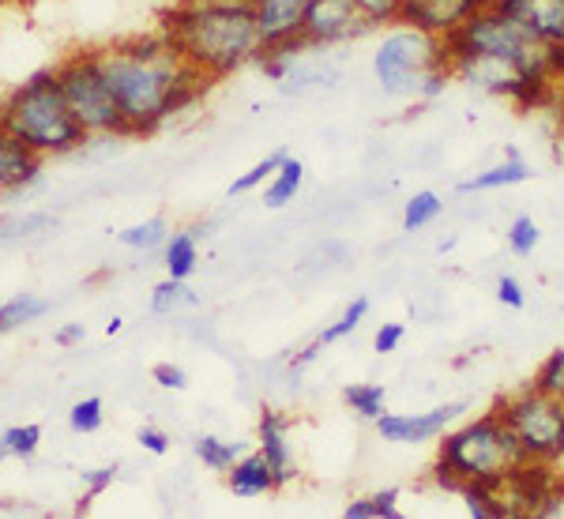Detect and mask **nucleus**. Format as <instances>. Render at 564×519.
Wrapping results in <instances>:
<instances>
[{
  "instance_id": "obj_27",
  "label": "nucleus",
  "mask_w": 564,
  "mask_h": 519,
  "mask_svg": "<svg viewBox=\"0 0 564 519\" xmlns=\"http://www.w3.org/2000/svg\"><path fill=\"white\" fill-rule=\"evenodd\" d=\"M369 309H372V302H369L366 294L354 298V302L339 313V321H332V324L324 327L321 335H316V343H321V346H335V343L350 339V335L361 327V321H366V316H369Z\"/></svg>"
},
{
  "instance_id": "obj_14",
  "label": "nucleus",
  "mask_w": 564,
  "mask_h": 519,
  "mask_svg": "<svg viewBox=\"0 0 564 519\" xmlns=\"http://www.w3.org/2000/svg\"><path fill=\"white\" fill-rule=\"evenodd\" d=\"M505 12L531 39L545 45H564V0H512V4H505Z\"/></svg>"
},
{
  "instance_id": "obj_40",
  "label": "nucleus",
  "mask_w": 564,
  "mask_h": 519,
  "mask_svg": "<svg viewBox=\"0 0 564 519\" xmlns=\"http://www.w3.org/2000/svg\"><path fill=\"white\" fill-rule=\"evenodd\" d=\"M448 84H452V68L448 65L433 68L430 76L422 79V87H417V98H422V102H433V98H441L444 90H448Z\"/></svg>"
},
{
  "instance_id": "obj_22",
  "label": "nucleus",
  "mask_w": 564,
  "mask_h": 519,
  "mask_svg": "<svg viewBox=\"0 0 564 519\" xmlns=\"http://www.w3.org/2000/svg\"><path fill=\"white\" fill-rule=\"evenodd\" d=\"M50 309H53L50 298H39V294H31V290L8 298V302H0V335H8V332H15V327L39 321V316H45Z\"/></svg>"
},
{
  "instance_id": "obj_1",
  "label": "nucleus",
  "mask_w": 564,
  "mask_h": 519,
  "mask_svg": "<svg viewBox=\"0 0 564 519\" xmlns=\"http://www.w3.org/2000/svg\"><path fill=\"white\" fill-rule=\"evenodd\" d=\"M102 79L129 125V140L151 136L170 125L177 113L193 109L204 95L207 79L159 34H135L95 50Z\"/></svg>"
},
{
  "instance_id": "obj_31",
  "label": "nucleus",
  "mask_w": 564,
  "mask_h": 519,
  "mask_svg": "<svg viewBox=\"0 0 564 519\" xmlns=\"http://www.w3.org/2000/svg\"><path fill=\"white\" fill-rule=\"evenodd\" d=\"M102 422H106L102 396H87V399H79V403H72V411H68V430L72 433H79V436L98 433L102 430Z\"/></svg>"
},
{
  "instance_id": "obj_28",
  "label": "nucleus",
  "mask_w": 564,
  "mask_h": 519,
  "mask_svg": "<svg viewBox=\"0 0 564 519\" xmlns=\"http://www.w3.org/2000/svg\"><path fill=\"white\" fill-rule=\"evenodd\" d=\"M42 448V425L39 422H23V425H8L0 433V452L15 455V459H31Z\"/></svg>"
},
{
  "instance_id": "obj_44",
  "label": "nucleus",
  "mask_w": 564,
  "mask_h": 519,
  "mask_svg": "<svg viewBox=\"0 0 564 519\" xmlns=\"http://www.w3.org/2000/svg\"><path fill=\"white\" fill-rule=\"evenodd\" d=\"M84 335H87V327L84 324H65V327H57V346H76V343H84Z\"/></svg>"
},
{
  "instance_id": "obj_15",
  "label": "nucleus",
  "mask_w": 564,
  "mask_h": 519,
  "mask_svg": "<svg viewBox=\"0 0 564 519\" xmlns=\"http://www.w3.org/2000/svg\"><path fill=\"white\" fill-rule=\"evenodd\" d=\"M42 162L45 159L20 148V143L4 132V125H0V196H12V193H20V188L34 185V181L42 177Z\"/></svg>"
},
{
  "instance_id": "obj_8",
  "label": "nucleus",
  "mask_w": 564,
  "mask_h": 519,
  "mask_svg": "<svg viewBox=\"0 0 564 519\" xmlns=\"http://www.w3.org/2000/svg\"><path fill=\"white\" fill-rule=\"evenodd\" d=\"M452 79H463L467 87L486 90V95L508 98L516 106H542L545 95L553 87L539 84L531 79L523 68H516L512 61H500V57H486V53H470V57H452L448 61Z\"/></svg>"
},
{
  "instance_id": "obj_3",
  "label": "nucleus",
  "mask_w": 564,
  "mask_h": 519,
  "mask_svg": "<svg viewBox=\"0 0 564 519\" xmlns=\"http://www.w3.org/2000/svg\"><path fill=\"white\" fill-rule=\"evenodd\" d=\"M0 125L20 148L39 154V159L76 154L90 143L87 129L72 117L53 68L34 72L31 79H23L20 87H12L0 98Z\"/></svg>"
},
{
  "instance_id": "obj_45",
  "label": "nucleus",
  "mask_w": 564,
  "mask_h": 519,
  "mask_svg": "<svg viewBox=\"0 0 564 519\" xmlns=\"http://www.w3.org/2000/svg\"><path fill=\"white\" fill-rule=\"evenodd\" d=\"M121 327H124V321H121V316H113V321H106V335H117Z\"/></svg>"
},
{
  "instance_id": "obj_42",
  "label": "nucleus",
  "mask_w": 564,
  "mask_h": 519,
  "mask_svg": "<svg viewBox=\"0 0 564 519\" xmlns=\"http://www.w3.org/2000/svg\"><path fill=\"white\" fill-rule=\"evenodd\" d=\"M339 519H377V505H372V497H354L347 500Z\"/></svg>"
},
{
  "instance_id": "obj_2",
  "label": "nucleus",
  "mask_w": 564,
  "mask_h": 519,
  "mask_svg": "<svg viewBox=\"0 0 564 519\" xmlns=\"http://www.w3.org/2000/svg\"><path fill=\"white\" fill-rule=\"evenodd\" d=\"M162 39L204 79L257 65L263 53L252 0H177L162 20Z\"/></svg>"
},
{
  "instance_id": "obj_6",
  "label": "nucleus",
  "mask_w": 564,
  "mask_h": 519,
  "mask_svg": "<svg viewBox=\"0 0 564 519\" xmlns=\"http://www.w3.org/2000/svg\"><path fill=\"white\" fill-rule=\"evenodd\" d=\"M53 72H57L61 95H65L72 117L84 125L90 140H129V125L109 95L95 50L68 53L53 65Z\"/></svg>"
},
{
  "instance_id": "obj_33",
  "label": "nucleus",
  "mask_w": 564,
  "mask_h": 519,
  "mask_svg": "<svg viewBox=\"0 0 564 519\" xmlns=\"http://www.w3.org/2000/svg\"><path fill=\"white\" fill-rule=\"evenodd\" d=\"M534 385H539L542 391H550V396H557L564 403V346L561 350H553L550 358L534 369Z\"/></svg>"
},
{
  "instance_id": "obj_9",
  "label": "nucleus",
  "mask_w": 564,
  "mask_h": 519,
  "mask_svg": "<svg viewBox=\"0 0 564 519\" xmlns=\"http://www.w3.org/2000/svg\"><path fill=\"white\" fill-rule=\"evenodd\" d=\"M377 31V23L361 12L358 0H313L302 26L305 50H332V45H347L366 39Z\"/></svg>"
},
{
  "instance_id": "obj_32",
  "label": "nucleus",
  "mask_w": 564,
  "mask_h": 519,
  "mask_svg": "<svg viewBox=\"0 0 564 519\" xmlns=\"http://www.w3.org/2000/svg\"><path fill=\"white\" fill-rule=\"evenodd\" d=\"M505 241H508V252H512V257H531L542 241V230L531 215H516L512 226L505 230Z\"/></svg>"
},
{
  "instance_id": "obj_17",
  "label": "nucleus",
  "mask_w": 564,
  "mask_h": 519,
  "mask_svg": "<svg viewBox=\"0 0 564 519\" xmlns=\"http://www.w3.org/2000/svg\"><path fill=\"white\" fill-rule=\"evenodd\" d=\"M199 238L204 226H188V230H174L170 241L162 245V263H166V279L188 282L199 268Z\"/></svg>"
},
{
  "instance_id": "obj_25",
  "label": "nucleus",
  "mask_w": 564,
  "mask_h": 519,
  "mask_svg": "<svg viewBox=\"0 0 564 519\" xmlns=\"http://www.w3.org/2000/svg\"><path fill=\"white\" fill-rule=\"evenodd\" d=\"M117 241L124 245V249H135V252H151V249H162V245L170 241V226L162 215L154 218H143V223L129 226V230L117 234Z\"/></svg>"
},
{
  "instance_id": "obj_16",
  "label": "nucleus",
  "mask_w": 564,
  "mask_h": 519,
  "mask_svg": "<svg viewBox=\"0 0 564 519\" xmlns=\"http://www.w3.org/2000/svg\"><path fill=\"white\" fill-rule=\"evenodd\" d=\"M226 486H230V494H234V497L252 500V497L275 494L279 482H275V471H271V467H268V459H263V452H252V448H249L238 463H234L230 471H226Z\"/></svg>"
},
{
  "instance_id": "obj_37",
  "label": "nucleus",
  "mask_w": 564,
  "mask_h": 519,
  "mask_svg": "<svg viewBox=\"0 0 564 519\" xmlns=\"http://www.w3.org/2000/svg\"><path fill=\"white\" fill-rule=\"evenodd\" d=\"M151 380L162 391H185L188 388V372L181 366H174V361H159V366L151 369Z\"/></svg>"
},
{
  "instance_id": "obj_23",
  "label": "nucleus",
  "mask_w": 564,
  "mask_h": 519,
  "mask_svg": "<svg viewBox=\"0 0 564 519\" xmlns=\"http://www.w3.org/2000/svg\"><path fill=\"white\" fill-rule=\"evenodd\" d=\"M50 230H57V218L50 212H26V215H12L0 223V245H23L34 238H45Z\"/></svg>"
},
{
  "instance_id": "obj_41",
  "label": "nucleus",
  "mask_w": 564,
  "mask_h": 519,
  "mask_svg": "<svg viewBox=\"0 0 564 519\" xmlns=\"http://www.w3.org/2000/svg\"><path fill=\"white\" fill-rule=\"evenodd\" d=\"M135 441H140V448L151 452V455H166L170 452V433L159 430V425H140Z\"/></svg>"
},
{
  "instance_id": "obj_12",
  "label": "nucleus",
  "mask_w": 564,
  "mask_h": 519,
  "mask_svg": "<svg viewBox=\"0 0 564 519\" xmlns=\"http://www.w3.org/2000/svg\"><path fill=\"white\" fill-rule=\"evenodd\" d=\"M308 4H313V0H252V12H257L263 50L302 42V26H305Z\"/></svg>"
},
{
  "instance_id": "obj_24",
  "label": "nucleus",
  "mask_w": 564,
  "mask_h": 519,
  "mask_svg": "<svg viewBox=\"0 0 564 519\" xmlns=\"http://www.w3.org/2000/svg\"><path fill=\"white\" fill-rule=\"evenodd\" d=\"M459 497L470 519H508V505L500 486H481V482H475V486H463Z\"/></svg>"
},
{
  "instance_id": "obj_11",
  "label": "nucleus",
  "mask_w": 564,
  "mask_h": 519,
  "mask_svg": "<svg viewBox=\"0 0 564 519\" xmlns=\"http://www.w3.org/2000/svg\"><path fill=\"white\" fill-rule=\"evenodd\" d=\"M257 444L268 459V467L275 471L279 489L290 486L297 478V455H294V441H290V414L275 411V407H263L257 418Z\"/></svg>"
},
{
  "instance_id": "obj_43",
  "label": "nucleus",
  "mask_w": 564,
  "mask_h": 519,
  "mask_svg": "<svg viewBox=\"0 0 564 519\" xmlns=\"http://www.w3.org/2000/svg\"><path fill=\"white\" fill-rule=\"evenodd\" d=\"M321 350H324V346H321V343H316V339H313V343H308V346H302V350H297V354H294V358H290V369H294V372H302L305 366H313V361H316V358H321Z\"/></svg>"
},
{
  "instance_id": "obj_7",
  "label": "nucleus",
  "mask_w": 564,
  "mask_h": 519,
  "mask_svg": "<svg viewBox=\"0 0 564 519\" xmlns=\"http://www.w3.org/2000/svg\"><path fill=\"white\" fill-rule=\"evenodd\" d=\"M448 65V53H444V42L433 39V34L417 31L411 23H395L391 31L380 39L377 53H372V76L384 95H414L422 79L430 76L433 68Z\"/></svg>"
},
{
  "instance_id": "obj_48",
  "label": "nucleus",
  "mask_w": 564,
  "mask_h": 519,
  "mask_svg": "<svg viewBox=\"0 0 564 519\" xmlns=\"http://www.w3.org/2000/svg\"><path fill=\"white\" fill-rule=\"evenodd\" d=\"M406 4H417V0H406Z\"/></svg>"
},
{
  "instance_id": "obj_46",
  "label": "nucleus",
  "mask_w": 564,
  "mask_h": 519,
  "mask_svg": "<svg viewBox=\"0 0 564 519\" xmlns=\"http://www.w3.org/2000/svg\"><path fill=\"white\" fill-rule=\"evenodd\" d=\"M486 4H494V8H505V4H512V0H486Z\"/></svg>"
},
{
  "instance_id": "obj_34",
  "label": "nucleus",
  "mask_w": 564,
  "mask_h": 519,
  "mask_svg": "<svg viewBox=\"0 0 564 519\" xmlns=\"http://www.w3.org/2000/svg\"><path fill=\"white\" fill-rule=\"evenodd\" d=\"M358 4H361V12H366L377 26H395V23H403L406 0H358Z\"/></svg>"
},
{
  "instance_id": "obj_35",
  "label": "nucleus",
  "mask_w": 564,
  "mask_h": 519,
  "mask_svg": "<svg viewBox=\"0 0 564 519\" xmlns=\"http://www.w3.org/2000/svg\"><path fill=\"white\" fill-rule=\"evenodd\" d=\"M113 478H117V467H98V471H84V482H87V494L79 497V508H76V519L87 512L90 508V500H95L102 489L113 486Z\"/></svg>"
},
{
  "instance_id": "obj_47",
  "label": "nucleus",
  "mask_w": 564,
  "mask_h": 519,
  "mask_svg": "<svg viewBox=\"0 0 564 519\" xmlns=\"http://www.w3.org/2000/svg\"><path fill=\"white\" fill-rule=\"evenodd\" d=\"M0 467H4V452H0Z\"/></svg>"
},
{
  "instance_id": "obj_18",
  "label": "nucleus",
  "mask_w": 564,
  "mask_h": 519,
  "mask_svg": "<svg viewBox=\"0 0 564 519\" xmlns=\"http://www.w3.org/2000/svg\"><path fill=\"white\" fill-rule=\"evenodd\" d=\"M531 177H534L531 162H527L523 154H520V159H500L497 166H489V170L475 173V177L459 181L456 193H459V196H470V193H494V188L523 185V181H531Z\"/></svg>"
},
{
  "instance_id": "obj_39",
  "label": "nucleus",
  "mask_w": 564,
  "mask_h": 519,
  "mask_svg": "<svg viewBox=\"0 0 564 519\" xmlns=\"http://www.w3.org/2000/svg\"><path fill=\"white\" fill-rule=\"evenodd\" d=\"M369 497H372V505H377V519H411V516L399 512V497H403V489L399 486H384Z\"/></svg>"
},
{
  "instance_id": "obj_38",
  "label": "nucleus",
  "mask_w": 564,
  "mask_h": 519,
  "mask_svg": "<svg viewBox=\"0 0 564 519\" xmlns=\"http://www.w3.org/2000/svg\"><path fill=\"white\" fill-rule=\"evenodd\" d=\"M497 302L505 305V309H516V313H520V309H527V294H523V282L516 279V275H500L497 279Z\"/></svg>"
},
{
  "instance_id": "obj_20",
  "label": "nucleus",
  "mask_w": 564,
  "mask_h": 519,
  "mask_svg": "<svg viewBox=\"0 0 564 519\" xmlns=\"http://www.w3.org/2000/svg\"><path fill=\"white\" fill-rule=\"evenodd\" d=\"M302 185H305V162L290 154V159L275 170V177H271L268 185H263V207L279 212V207L290 204V199H297Z\"/></svg>"
},
{
  "instance_id": "obj_13",
  "label": "nucleus",
  "mask_w": 564,
  "mask_h": 519,
  "mask_svg": "<svg viewBox=\"0 0 564 519\" xmlns=\"http://www.w3.org/2000/svg\"><path fill=\"white\" fill-rule=\"evenodd\" d=\"M486 8V0H417V4L403 8V23L417 26V31L433 34V39H448L475 12Z\"/></svg>"
},
{
  "instance_id": "obj_26",
  "label": "nucleus",
  "mask_w": 564,
  "mask_h": 519,
  "mask_svg": "<svg viewBox=\"0 0 564 519\" xmlns=\"http://www.w3.org/2000/svg\"><path fill=\"white\" fill-rule=\"evenodd\" d=\"M441 215H444V199L436 196L433 188H425V193H414L403 204V234L425 230V226H433Z\"/></svg>"
},
{
  "instance_id": "obj_36",
  "label": "nucleus",
  "mask_w": 564,
  "mask_h": 519,
  "mask_svg": "<svg viewBox=\"0 0 564 519\" xmlns=\"http://www.w3.org/2000/svg\"><path fill=\"white\" fill-rule=\"evenodd\" d=\"M403 339H406V327L395 324V321H388V324L377 327V335H372V350L384 358V354H395L399 346H403Z\"/></svg>"
},
{
  "instance_id": "obj_4",
  "label": "nucleus",
  "mask_w": 564,
  "mask_h": 519,
  "mask_svg": "<svg viewBox=\"0 0 564 519\" xmlns=\"http://www.w3.org/2000/svg\"><path fill=\"white\" fill-rule=\"evenodd\" d=\"M523 463L527 459L512 430L500 422L497 411H486L475 422H463L459 430L444 433L433 463V482L444 489H456V494L463 486H475V482H481V486H505Z\"/></svg>"
},
{
  "instance_id": "obj_21",
  "label": "nucleus",
  "mask_w": 564,
  "mask_h": 519,
  "mask_svg": "<svg viewBox=\"0 0 564 519\" xmlns=\"http://www.w3.org/2000/svg\"><path fill=\"white\" fill-rule=\"evenodd\" d=\"M343 403H347V411L358 414L361 422H377V418L388 414V388L377 385V380L347 385V388H343Z\"/></svg>"
},
{
  "instance_id": "obj_30",
  "label": "nucleus",
  "mask_w": 564,
  "mask_h": 519,
  "mask_svg": "<svg viewBox=\"0 0 564 519\" xmlns=\"http://www.w3.org/2000/svg\"><path fill=\"white\" fill-rule=\"evenodd\" d=\"M181 305H196V294L188 290V282L162 279L159 286L151 290V313L166 316V313H177Z\"/></svg>"
},
{
  "instance_id": "obj_5",
  "label": "nucleus",
  "mask_w": 564,
  "mask_h": 519,
  "mask_svg": "<svg viewBox=\"0 0 564 519\" xmlns=\"http://www.w3.org/2000/svg\"><path fill=\"white\" fill-rule=\"evenodd\" d=\"M494 411L500 414V422L512 430L527 463L553 467V463L564 459V403L557 396L542 391L531 380V385L500 396L494 403Z\"/></svg>"
},
{
  "instance_id": "obj_10",
  "label": "nucleus",
  "mask_w": 564,
  "mask_h": 519,
  "mask_svg": "<svg viewBox=\"0 0 564 519\" xmlns=\"http://www.w3.org/2000/svg\"><path fill=\"white\" fill-rule=\"evenodd\" d=\"M467 407L470 403L456 399V403H441V407H433V411H414V414L388 411L372 425H377L380 441H388V444H430V441H441V436L467 414Z\"/></svg>"
},
{
  "instance_id": "obj_29",
  "label": "nucleus",
  "mask_w": 564,
  "mask_h": 519,
  "mask_svg": "<svg viewBox=\"0 0 564 519\" xmlns=\"http://www.w3.org/2000/svg\"><path fill=\"white\" fill-rule=\"evenodd\" d=\"M286 159H290V151H282V148H279V151H271L268 159H260L257 166H252V170H245L241 177L234 181V185H230V196H245V193H252V188L268 185V181L275 177V170H279Z\"/></svg>"
},
{
  "instance_id": "obj_19",
  "label": "nucleus",
  "mask_w": 564,
  "mask_h": 519,
  "mask_svg": "<svg viewBox=\"0 0 564 519\" xmlns=\"http://www.w3.org/2000/svg\"><path fill=\"white\" fill-rule=\"evenodd\" d=\"M193 452H196V459L204 463L207 471L226 475V471H230L234 463L249 452V444H245V441H226V436H215V433H199V436H193Z\"/></svg>"
}]
</instances>
